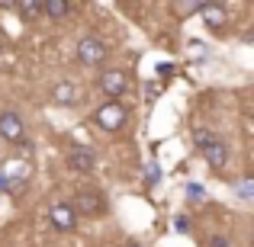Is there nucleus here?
I'll return each mask as SVG.
<instances>
[{
    "label": "nucleus",
    "mask_w": 254,
    "mask_h": 247,
    "mask_svg": "<svg viewBox=\"0 0 254 247\" xmlns=\"http://www.w3.org/2000/svg\"><path fill=\"white\" fill-rule=\"evenodd\" d=\"M199 16H203V23L209 26L212 32H219L225 23H229V10L219 6V3H203V6H199Z\"/></svg>",
    "instance_id": "nucleus-8"
},
{
    "label": "nucleus",
    "mask_w": 254,
    "mask_h": 247,
    "mask_svg": "<svg viewBox=\"0 0 254 247\" xmlns=\"http://www.w3.org/2000/svg\"><path fill=\"white\" fill-rule=\"evenodd\" d=\"M52 99H55L58 106H74V103H77V90H74V84H58L55 90H52Z\"/></svg>",
    "instance_id": "nucleus-11"
},
{
    "label": "nucleus",
    "mask_w": 254,
    "mask_h": 247,
    "mask_svg": "<svg viewBox=\"0 0 254 247\" xmlns=\"http://www.w3.org/2000/svg\"><path fill=\"white\" fill-rule=\"evenodd\" d=\"M129 122V112H126V106L119 103V99H110V103H103L97 112H93V125H97L100 132H119L123 125Z\"/></svg>",
    "instance_id": "nucleus-2"
},
{
    "label": "nucleus",
    "mask_w": 254,
    "mask_h": 247,
    "mask_svg": "<svg viewBox=\"0 0 254 247\" xmlns=\"http://www.w3.org/2000/svg\"><path fill=\"white\" fill-rule=\"evenodd\" d=\"M174 228H177L180 235H187V231H190V218H187V215H177V218H174Z\"/></svg>",
    "instance_id": "nucleus-18"
},
{
    "label": "nucleus",
    "mask_w": 254,
    "mask_h": 247,
    "mask_svg": "<svg viewBox=\"0 0 254 247\" xmlns=\"http://www.w3.org/2000/svg\"><path fill=\"white\" fill-rule=\"evenodd\" d=\"M49 222L55 231H74L77 228V215L71 209V202H52L49 205Z\"/></svg>",
    "instance_id": "nucleus-7"
},
{
    "label": "nucleus",
    "mask_w": 254,
    "mask_h": 247,
    "mask_svg": "<svg viewBox=\"0 0 254 247\" xmlns=\"http://www.w3.org/2000/svg\"><path fill=\"white\" fill-rule=\"evenodd\" d=\"M145 173H148V177H145V180H148V183H151V186H155V183H158V180H161V167H158L155 161H151L148 167H145Z\"/></svg>",
    "instance_id": "nucleus-15"
},
{
    "label": "nucleus",
    "mask_w": 254,
    "mask_h": 247,
    "mask_svg": "<svg viewBox=\"0 0 254 247\" xmlns=\"http://www.w3.org/2000/svg\"><path fill=\"white\" fill-rule=\"evenodd\" d=\"M100 90H103L110 99L126 97V90H129V77H126V71H119V68L103 71V74H100Z\"/></svg>",
    "instance_id": "nucleus-6"
},
{
    "label": "nucleus",
    "mask_w": 254,
    "mask_h": 247,
    "mask_svg": "<svg viewBox=\"0 0 254 247\" xmlns=\"http://www.w3.org/2000/svg\"><path fill=\"white\" fill-rule=\"evenodd\" d=\"M68 164H71V170H77V173H90L93 170V164H97V154H93L90 148H74L68 154Z\"/></svg>",
    "instance_id": "nucleus-10"
},
{
    "label": "nucleus",
    "mask_w": 254,
    "mask_h": 247,
    "mask_svg": "<svg viewBox=\"0 0 254 247\" xmlns=\"http://www.w3.org/2000/svg\"><path fill=\"white\" fill-rule=\"evenodd\" d=\"M193 138H196L199 151H203L206 164H209L212 170H225V167H229V157H232V151H229V145H225L222 138L209 135L206 129H196V132H193Z\"/></svg>",
    "instance_id": "nucleus-1"
},
{
    "label": "nucleus",
    "mask_w": 254,
    "mask_h": 247,
    "mask_svg": "<svg viewBox=\"0 0 254 247\" xmlns=\"http://www.w3.org/2000/svg\"><path fill=\"white\" fill-rule=\"evenodd\" d=\"M251 193H254V180L245 177L242 183H238V196H242V199H251Z\"/></svg>",
    "instance_id": "nucleus-14"
},
{
    "label": "nucleus",
    "mask_w": 254,
    "mask_h": 247,
    "mask_svg": "<svg viewBox=\"0 0 254 247\" xmlns=\"http://www.w3.org/2000/svg\"><path fill=\"white\" fill-rule=\"evenodd\" d=\"M126 247H138V244H126Z\"/></svg>",
    "instance_id": "nucleus-19"
},
{
    "label": "nucleus",
    "mask_w": 254,
    "mask_h": 247,
    "mask_svg": "<svg viewBox=\"0 0 254 247\" xmlns=\"http://www.w3.org/2000/svg\"><path fill=\"white\" fill-rule=\"evenodd\" d=\"M0 51H3V42H0Z\"/></svg>",
    "instance_id": "nucleus-20"
},
{
    "label": "nucleus",
    "mask_w": 254,
    "mask_h": 247,
    "mask_svg": "<svg viewBox=\"0 0 254 247\" xmlns=\"http://www.w3.org/2000/svg\"><path fill=\"white\" fill-rule=\"evenodd\" d=\"M26 177H29V167H6V170H0V190H6V193H16L19 186L26 183Z\"/></svg>",
    "instance_id": "nucleus-9"
},
{
    "label": "nucleus",
    "mask_w": 254,
    "mask_h": 247,
    "mask_svg": "<svg viewBox=\"0 0 254 247\" xmlns=\"http://www.w3.org/2000/svg\"><path fill=\"white\" fill-rule=\"evenodd\" d=\"M0 138H3V142H13V145L26 138V122H23L19 112H13V109L0 112Z\"/></svg>",
    "instance_id": "nucleus-5"
},
{
    "label": "nucleus",
    "mask_w": 254,
    "mask_h": 247,
    "mask_svg": "<svg viewBox=\"0 0 254 247\" xmlns=\"http://www.w3.org/2000/svg\"><path fill=\"white\" fill-rule=\"evenodd\" d=\"M71 10H74V6H71V3H64V0H49V3H42V13H45V16H55V19L68 16Z\"/></svg>",
    "instance_id": "nucleus-12"
},
{
    "label": "nucleus",
    "mask_w": 254,
    "mask_h": 247,
    "mask_svg": "<svg viewBox=\"0 0 254 247\" xmlns=\"http://www.w3.org/2000/svg\"><path fill=\"white\" fill-rule=\"evenodd\" d=\"M187 196H190V199H206V190L199 183H190V186H187Z\"/></svg>",
    "instance_id": "nucleus-17"
},
{
    "label": "nucleus",
    "mask_w": 254,
    "mask_h": 247,
    "mask_svg": "<svg viewBox=\"0 0 254 247\" xmlns=\"http://www.w3.org/2000/svg\"><path fill=\"white\" fill-rule=\"evenodd\" d=\"M206 247H235V244H232L225 235H212L209 241H206Z\"/></svg>",
    "instance_id": "nucleus-16"
},
{
    "label": "nucleus",
    "mask_w": 254,
    "mask_h": 247,
    "mask_svg": "<svg viewBox=\"0 0 254 247\" xmlns=\"http://www.w3.org/2000/svg\"><path fill=\"white\" fill-rule=\"evenodd\" d=\"M19 16L39 19V16H42V3H19Z\"/></svg>",
    "instance_id": "nucleus-13"
},
{
    "label": "nucleus",
    "mask_w": 254,
    "mask_h": 247,
    "mask_svg": "<svg viewBox=\"0 0 254 247\" xmlns=\"http://www.w3.org/2000/svg\"><path fill=\"white\" fill-rule=\"evenodd\" d=\"M106 55H110V49H106V42H103V39H97V36H84L81 42H77V61L87 64V68L103 64Z\"/></svg>",
    "instance_id": "nucleus-3"
},
{
    "label": "nucleus",
    "mask_w": 254,
    "mask_h": 247,
    "mask_svg": "<svg viewBox=\"0 0 254 247\" xmlns=\"http://www.w3.org/2000/svg\"><path fill=\"white\" fill-rule=\"evenodd\" d=\"M74 215H87V218H97V215H103L106 212V196L100 190H81L74 196Z\"/></svg>",
    "instance_id": "nucleus-4"
}]
</instances>
